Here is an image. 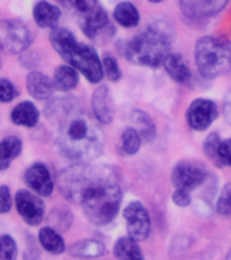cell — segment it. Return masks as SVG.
Instances as JSON below:
<instances>
[{
    "label": "cell",
    "instance_id": "603a6c76",
    "mask_svg": "<svg viewBox=\"0 0 231 260\" xmlns=\"http://www.w3.org/2000/svg\"><path fill=\"white\" fill-rule=\"evenodd\" d=\"M113 256L117 259H127V260H142V253L139 244L135 239L130 237L129 235L119 237L113 244Z\"/></svg>",
    "mask_w": 231,
    "mask_h": 260
},
{
    "label": "cell",
    "instance_id": "1f68e13d",
    "mask_svg": "<svg viewBox=\"0 0 231 260\" xmlns=\"http://www.w3.org/2000/svg\"><path fill=\"white\" fill-rule=\"evenodd\" d=\"M18 253L15 240L11 236H0V260H14Z\"/></svg>",
    "mask_w": 231,
    "mask_h": 260
},
{
    "label": "cell",
    "instance_id": "7402d4cb",
    "mask_svg": "<svg viewBox=\"0 0 231 260\" xmlns=\"http://www.w3.org/2000/svg\"><path fill=\"white\" fill-rule=\"evenodd\" d=\"M77 106H79V103L72 96L57 98L46 105L45 115L50 122L58 123L66 114L70 113L73 109H76Z\"/></svg>",
    "mask_w": 231,
    "mask_h": 260
},
{
    "label": "cell",
    "instance_id": "6da1fadb",
    "mask_svg": "<svg viewBox=\"0 0 231 260\" xmlns=\"http://www.w3.org/2000/svg\"><path fill=\"white\" fill-rule=\"evenodd\" d=\"M58 188L65 199L79 205L89 222L104 226L121 210L122 188L111 168L76 162L58 175Z\"/></svg>",
    "mask_w": 231,
    "mask_h": 260
},
{
    "label": "cell",
    "instance_id": "e0dca14e",
    "mask_svg": "<svg viewBox=\"0 0 231 260\" xmlns=\"http://www.w3.org/2000/svg\"><path fill=\"white\" fill-rule=\"evenodd\" d=\"M32 15L40 27H54L61 18V10L54 4L41 0L34 6Z\"/></svg>",
    "mask_w": 231,
    "mask_h": 260
},
{
    "label": "cell",
    "instance_id": "9c48e42d",
    "mask_svg": "<svg viewBox=\"0 0 231 260\" xmlns=\"http://www.w3.org/2000/svg\"><path fill=\"white\" fill-rule=\"evenodd\" d=\"M219 115L216 103L210 99L198 98L189 103L185 113L186 123L195 132H204L210 129Z\"/></svg>",
    "mask_w": 231,
    "mask_h": 260
},
{
    "label": "cell",
    "instance_id": "ab89813d",
    "mask_svg": "<svg viewBox=\"0 0 231 260\" xmlns=\"http://www.w3.org/2000/svg\"><path fill=\"white\" fill-rule=\"evenodd\" d=\"M227 259H231V248L230 251H228V253H227Z\"/></svg>",
    "mask_w": 231,
    "mask_h": 260
},
{
    "label": "cell",
    "instance_id": "74e56055",
    "mask_svg": "<svg viewBox=\"0 0 231 260\" xmlns=\"http://www.w3.org/2000/svg\"><path fill=\"white\" fill-rule=\"evenodd\" d=\"M223 115L227 123L231 126V89L226 93L224 101H223Z\"/></svg>",
    "mask_w": 231,
    "mask_h": 260
},
{
    "label": "cell",
    "instance_id": "5bb4252c",
    "mask_svg": "<svg viewBox=\"0 0 231 260\" xmlns=\"http://www.w3.org/2000/svg\"><path fill=\"white\" fill-rule=\"evenodd\" d=\"M24 182L32 191L42 197H49L54 188L50 171L42 162H35L28 167L24 172Z\"/></svg>",
    "mask_w": 231,
    "mask_h": 260
},
{
    "label": "cell",
    "instance_id": "cb8c5ba5",
    "mask_svg": "<svg viewBox=\"0 0 231 260\" xmlns=\"http://www.w3.org/2000/svg\"><path fill=\"white\" fill-rule=\"evenodd\" d=\"M22 152V141L15 136L3 138L0 141V171L7 170L11 161Z\"/></svg>",
    "mask_w": 231,
    "mask_h": 260
},
{
    "label": "cell",
    "instance_id": "44dd1931",
    "mask_svg": "<svg viewBox=\"0 0 231 260\" xmlns=\"http://www.w3.org/2000/svg\"><path fill=\"white\" fill-rule=\"evenodd\" d=\"M79 84V73L70 65H61L54 71L53 75V85L61 92H69L74 89Z\"/></svg>",
    "mask_w": 231,
    "mask_h": 260
},
{
    "label": "cell",
    "instance_id": "277c9868",
    "mask_svg": "<svg viewBox=\"0 0 231 260\" xmlns=\"http://www.w3.org/2000/svg\"><path fill=\"white\" fill-rule=\"evenodd\" d=\"M170 34L160 24H149L125 42L122 53L130 62L146 68H158L170 53Z\"/></svg>",
    "mask_w": 231,
    "mask_h": 260
},
{
    "label": "cell",
    "instance_id": "f35d334b",
    "mask_svg": "<svg viewBox=\"0 0 231 260\" xmlns=\"http://www.w3.org/2000/svg\"><path fill=\"white\" fill-rule=\"evenodd\" d=\"M147 2H149V3H151V4H160V3H162L164 0H147Z\"/></svg>",
    "mask_w": 231,
    "mask_h": 260
},
{
    "label": "cell",
    "instance_id": "4fadbf2b",
    "mask_svg": "<svg viewBox=\"0 0 231 260\" xmlns=\"http://www.w3.org/2000/svg\"><path fill=\"white\" fill-rule=\"evenodd\" d=\"M91 109L96 121L103 125H108L115 118V103L112 93L107 85H99L91 98Z\"/></svg>",
    "mask_w": 231,
    "mask_h": 260
},
{
    "label": "cell",
    "instance_id": "ba28073f",
    "mask_svg": "<svg viewBox=\"0 0 231 260\" xmlns=\"http://www.w3.org/2000/svg\"><path fill=\"white\" fill-rule=\"evenodd\" d=\"M123 219L130 237L137 240L138 243L149 239L151 233V218L143 203L139 201H131L123 209Z\"/></svg>",
    "mask_w": 231,
    "mask_h": 260
},
{
    "label": "cell",
    "instance_id": "2e32d148",
    "mask_svg": "<svg viewBox=\"0 0 231 260\" xmlns=\"http://www.w3.org/2000/svg\"><path fill=\"white\" fill-rule=\"evenodd\" d=\"M26 87H27L28 93L36 101H44L53 95L54 85L53 81L49 79L46 75L41 72H30L27 79H26Z\"/></svg>",
    "mask_w": 231,
    "mask_h": 260
},
{
    "label": "cell",
    "instance_id": "4dcf8cb0",
    "mask_svg": "<svg viewBox=\"0 0 231 260\" xmlns=\"http://www.w3.org/2000/svg\"><path fill=\"white\" fill-rule=\"evenodd\" d=\"M101 64H103V72H104V76H107V79H108L109 81H113V83H115V81L121 80L122 71L115 57L107 54V56L103 57Z\"/></svg>",
    "mask_w": 231,
    "mask_h": 260
},
{
    "label": "cell",
    "instance_id": "8d00e7d4",
    "mask_svg": "<svg viewBox=\"0 0 231 260\" xmlns=\"http://www.w3.org/2000/svg\"><path fill=\"white\" fill-rule=\"evenodd\" d=\"M11 210V191L7 186H0V214Z\"/></svg>",
    "mask_w": 231,
    "mask_h": 260
},
{
    "label": "cell",
    "instance_id": "d590c367",
    "mask_svg": "<svg viewBox=\"0 0 231 260\" xmlns=\"http://www.w3.org/2000/svg\"><path fill=\"white\" fill-rule=\"evenodd\" d=\"M172 201L178 207L189 206L190 202H192L190 191L185 190V188H174L173 195H172Z\"/></svg>",
    "mask_w": 231,
    "mask_h": 260
},
{
    "label": "cell",
    "instance_id": "f1b7e54d",
    "mask_svg": "<svg viewBox=\"0 0 231 260\" xmlns=\"http://www.w3.org/2000/svg\"><path fill=\"white\" fill-rule=\"evenodd\" d=\"M215 210L219 215L231 217V182L226 183L222 187L220 194L215 203Z\"/></svg>",
    "mask_w": 231,
    "mask_h": 260
},
{
    "label": "cell",
    "instance_id": "836d02e7",
    "mask_svg": "<svg viewBox=\"0 0 231 260\" xmlns=\"http://www.w3.org/2000/svg\"><path fill=\"white\" fill-rule=\"evenodd\" d=\"M218 162L219 167H231V137L222 140L218 144Z\"/></svg>",
    "mask_w": 231,
    "mask_h": 260
},
{
    "label": "cell",
    "instance_id": "f546056e",
    "mask_svg": "<svg viewBox=\"0 0 231 260\" xmlns=\"http://www.w3.org/2000/svg\"><path fill=\"white\" fill-rule=\"evenodd\" d=\"M65 8L76 12L77 18L99 6L97 0H58Z\"/></svg>",
    "mask_w": 231,
    "mask_h": 260
},
{
    "label": "cell",
    "instance_id": "ac0fdd59",
    "mask_svg": "<svg viewBox=\"0 0 231 260\" xmlns=\"http://www.w3.org/2000/svg\"><path fill=\"white\" fill-rule=\"evenodd\" d=\"M113 20L125 28L137 27L141 22V14L135 4L130 2H121L113 8Z\"/></svg>",
    "mask_w": 231,
    "mask_h": 260
},
{
    "label": "cell",
    "instance_id": "30bf717a",
    "mask_svg": "<svg viewBox=\"0 0 231 260\" xmlns=\"http://www.w3.org/2000/svg\"><path fill=\"white\" fill-rule=\"evenodd\" d=\"M208 178V172L202 164L195 161H178L172 170L170 180L174 188L192 191L202 186Z\"/></svg>",
    "mask_w": 231,
    "mask_h": 260
},
{
    "label": "cell",
    "instance_id": "7a4b0ae2",
    "mask_svg": "<svg viewBox=\"0 0 231 260\" xmlns=\"http://www.w3.org/2000/svg\"><path fill=\"white\" fill-rule=\"evenodd\" d=\"M57 146L61 154L76 162H89L103 150V133L96 122L80 110L68 113L58 123Z\"/></svg>",
    "mask_w": 231,
    "mask_h": 260
},
{
    "label": "cell",
    "instance_id": "d4e9b609",
    "mask_svg": "<svg viewBox=\"0 0 231 260\" xmlns=\"http://www.w3.org/2000/svg\"><path fill=\"white\" fill-rule=\"evenodd\" d=\"M40 243L45 251L53 255H60L65 251V243L61 237L60 232L53 229L52 226L42 228L40 231Z\"/></svg>",
    "mask_w": 231,
    "mask_h": 260
},
{
    "label": "cell",
    "instance_id": "9a60e30c",
    "mask_svg": "<svg viewBox=\"0 0 231 260\" xmlns=\"http://www.w3.org/2000/svg\"><path fill=\"white\" fill-rule=\"evenodd\" d=\"M166 75L178 84H186L192 79V73L186 60L180 53H169L162 61Z\"/></svg>",
    "mask_w": 231,
    "mask_h": 260
},
{
    "label": "cell",
    "instance_id": "d6a6232c",
    "mask_svg": "<svg viewBox=\"0 0 231 260\" xmlns=\"http://www.w3.org/2000/svg\"><path fill=\"white\" fill-rule=\"evenodd\" d=\"M219 141H220V137H219L218 133H210L208 136H207L204 144H203V150H204V154H206L207 158L214 162L216 167H219L218 154H216Z\"/></svg>",
    "mask_w": 231,
    "mask_h": 260
},
{
    "label": "cell",
    "instance_id": "52a82bcc",
    "mask_svg": "<svg viewBox=\"0 0 231 260\" xmlns=\"http://www.w3.org/2000/svg\"><path fill=\"white\" fill-rule=\"evenodd\" d=\"M31 32L19 20H3L0 23V48L11 54H19L30 46Z\"/></svg>",
    "mask_w": 231,
    "mask_h": 260
},
{
    "label": "cell",
    "instance_id": "7c38bea8",
    "mask_svg": "<svg viewBox=\"0 0 231 260\" xmlns=\"http://www.w3.org/2000/svg\"><path fill=\"white\" fill-rule=\"evenodd\" d=\"M15 206L24 222L36 226L42 222L45 215V205L38 195L27 190H19L15 195Z\"/></svg>",
    "mask_w": 231,
    "mask_h": 260
},
{
    "label": "cell",
    "instance_id": "484cf974",
    "mask_svg": "<svg viewBox=\"0 0 231 260\" xmlns=\"http://www.w3.org/2000/svg\"><path fill=\"white\" fill-rule=\"evenodd\" d=\"M133 123L134 127L141 134L143 141L151 142L157 134V126L154 123L149 114L142 111V110H135L133 111Z\"/></svg>",
    "mask_w": 231,
    "mask_h": 260
},
{
    "label": "cell",
    "instance_id": "3957f363",
    "mask_svg": "<svg viewBox=\"0 0 231 260\" xmlns=\"http://www.w3.org/2000/svg\"><path fill=\"white\" fill-rule=\"evenodd\" d=\"M49 40L61 58L83 73V76H85L89 83L96 84L104 77L103 64L96 50L89 45L79 42L68 28H53Z\"/></svg>",
    "mask_w": 231,
    "mask_h": 260
},
{
    "label": "cell",
    "instance_id": "83f0119b",
    "mask_svg": "<svg viewBox=\"0 0 231 260\" xmlns=\"http://www.w3.org/2000/svg\"><path fill=\"white\" fill-rule=\"evenodd\" d=\"M73 215L72 213L65 209V207H56L54 210L50 211L49 215V223L52 225L53 229L61 232H66L72 226Z\"/></svg>",
    "mask_w": 231,
    "mask_h": 260
},
{
    "label": "cell",
    "instance_id": "d6986e66",
    "mask_svg": "<svg viewBox=\"0 0 231 260\" xmlns=\"http://www.w3.org/2000/svg\"><path fill=\"white\" fill-rule=\"evenodd\" d=\"M40 119V111L31 102H22L11 111V121L18 126L34 127Z\"/></svg>",
    "mask_w": 231,
    "mask_h": 260
},
{
    "label": "cell",
    "instance_id": "8992f818",
    "mask_svg": "<svg viewBox=\"0 0 231 260\" xmlns=\"http://www.w3.org/2000/svg\"><path fill=\"white\" fill-rule=\"evenodd\" d=\"M81 31L95 44H107L115 34V27L111 23L108 14L101 6H96L91 11L79 16Z\"/></svg>",
    "mask_w": 231,
    "mask_h": 260
},
{
    "label": "cell",
    "instance_id": "e575fe53",
    "mask_svg": "<svg viewBox=\"0 0 231 260\" xmlns=\"http://www.w3.org/2000/svg\"><path fill=\"white\" fill-rule=\"evenodd\" d=\"M18 95L15 85L7 79H0V103H8L14 101Z\"/></svg>",
    "mask_w": 231,
    "mask_h": 260
},
{
    "label": "cell",
    "instance_id": "ffe728a7",
    "mask_svg": "<svg viewBox=\"0 0 231 260\" xmlns=\"http://www.w3.org/2000/svg\"><path fill=\"white\" fill-rule=\"evenodd\" d=\"M69 253L74 257H83V259L100 257L105 253V245L99 240H80L69 247Z\"/></svg>",
    "mask_w": 231,
    "mask_h": 260
},
{
    "label": "cell",
    "instance_id": "5b68a950",
    "mask_svg": "<svg viewBox=\"0 0 231 260\" xmlns=\"http://www.w3.org/2000/svg\"><path fill=\"white\" fill-rule=\"evenodd\" d=\"M194 58L198 72L214 80L231 71V42L223 36H204L195 44Z\"/></svg>",
    "mask_w": 231,
    "mask_h": 260
},
{
    "label": "cell",
    "instance_id": "8fae6325",
    "mask_svg": "<svg viewBox=\"0 0 231 260\" xmlns=\"http://www.w3.org/2000/svg\"><path fill=\"white\" fill-rule=\"evenodd\" d=\"M228 3L230 0H178V7L186 19L204 20L218 15Z\"/></svg>",
    "mask_w": 231,
    "mask_h": 260
},
{
    "label": "cell",
    "instance_id": "4316f807",
    "mask_svg": "<svg viewBox=\"0 0 231 260\" xmlns=\"http://www.w3.org/2000/svg\"><path fill=\"white\" fill-rule=\"evenodd\" d=\"M142 141L141 134L134 126L126 127L121 134V152L126 156H134L141 149Z\"/></svg>",
    "mask_w": 231,
    "mask_h": 260
}]
</instances>
